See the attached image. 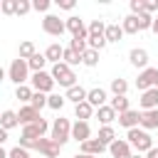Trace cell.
<instances>
[{"label": "cell", "mask_w": 158, "mask_h": 158, "mask_svg": "<svg viewBox=\"0 0 158 158\" xmlns=\"http://www.w3.org/2000/svg\"><path fill=\"white\" fill-rule=\"evenodd\" d=\"M126 141H128V146L131 148H136V153H148L151 148H153V138H151V133L148 131H143V128H128L126 131Z\"/></svg>", "instance_id": "1"}, {"label": "cell", "mask_w": 158, "mask_h": 158, "mask_svg": "<svg viewBox=\"0 0 158 158\" xmlns=\"http://www.w3.org/2000/svg\"><path fill=\"white\" fill-rule=\"evenodd\" d=\"M52 79H54V84H59V86H64V89H69V86H74L77 84V74H74V69L72 67H67L64 62H57V64H52Z\"/></svg>", "instance_id": "2"}, {"label": "cell", "mask_w": 158, "mask_h": 158, "mask_svg": "<svg viewBox=\"0 0 158 158\" xmlns=\"http://www.w3.org/2000/svg\"><path fill=\"white\" fill-rule=\"evenodd\" d=\"M57 146H64L67 141H72V123H69V118H54V123H52V136H49Z\"/></svg>", "instance_id": "3"}, {"label": "cell", "mask_w": 158, "mask_h": 158, "mask_svg": "<svg viewBox=\"0 0 158 158\" xmlns=\"http://www.w3.org/2000/svg\"><path fill=\"white\" fill-rule=\"evenodd\" d=\"M7 79H10V81H15L17 86H20V84H27V81H30L27 62H25V59H20V57H17V59H12V62H10V69H7Z\"/></svg>", "instance_id": "4"}, {"label": "cell", "mask_w": 158, "mask_h": 158, "mask_svg": "<svg viewBox=\"0 0 158 158\" xmlns=\"http://www.w3.org/2000/svg\"><path fill=\"white\" fill-rule=\"evenodd\" d=\"M30 81H32V91H40V94H52L54 89V79L49 72H35Z\"/></svg>", "instance_id": "5"}, {"label": "cell", "mask_w": 158, "mask_h": 158, "mask_svg": "<svg viewBox=\"0 0 158 158\" xmlns=\"http://www.w3.org/2000/svg\"><path fill=\"white\" fill-rule=\"evenodd\" d=\"M42 30H44L47 35H52V37H62V35L67 32L64 20H59L57 15H49V12L42 17Z\"/></svg>", "instance_id": "6"}, {"label": "cell", "mask_w": 158, "mask_h": 158, "mask_svg": "<svg viewBox=\"0 0 158 158\" xmlns=\"http://www.w3.org/2000/svg\"><path fill=\"white\" fill-rule=\"evenodd\" d=\"M64 27L72 32V37H79V40H89V32H86V25H84V20H81V17H77V15L67 17V20H64Z\"/></svg>", "instance_id": "7"}, {"label": "cell", "mask_w": 158, "mask_h": 158, "mask_svg": "<svg viewBox=\"0 0 158 158\" xmlns=\"http://www.w3.org/2000/svg\"><path fill=\"white\" fill-rule=\"evenodd\" d=\"M47 128H49V123L40 116L37 121H32V123H27V126H22V136H27V138H42L44 133H47Z\"/></svg>", "instance_id": "8"}, {"label": "cell", "mask_w": 158, "mask_h": 158, "mask_svg": "<svg viewBox=\"0 0 158 158\" xmlns=\"http://www.w3.org/2000/svg\"><path fill=\"white\" fill-rule=\"evenodd\" d=\"M35 151H40L42 158H57L59 151H62V146H57L52 138H44V136H42V138L37 141V148H35Z\"/></svg>", "instance_id": "9"}, {"label": "cell", "mask_w": 158, "mask_h": 158, "mask_svg": "<svg viewBox=\"0 0 158 158\" xmlns=\"http://www.w3.org/2000/svg\"><path fill=\"white\" fill-rule=\"evenodd\" d=\"M153 79H156V69L153 67H146L141 74H138V79H136V89L143 94V91H148V89H153Z\"/></svg>", "instance_id": "10"}, {"label": "cell", "mask_w": 158, "mask_h": 158, "mask_svg": "<svg viewBox=\"0 0 158 158\" xmlns=\"http://www.w3.org/2000/svg\"><path fill=\"white\" fill-rule=\"evenodd\" d=\"M72 138L79 141V143L89 141V138H91V126H89V121H74V123H72Z\"/></svg>", "instance_id": "11"}, {"label": "cell", "mask_w": 158, "mask_h": 158, "mask_svg": "<svg viewBox=\"0 0 158 158\" xmlns=\"http://www.w3.org/2000/svg\"><path fill=\"white\" fill-rule=\"evenodd\" d=\"M106 151V146L99 141V138H89V141H84V143H79V153H84V156H101Z\"/></svg>", "instance_id": "12"}, {"label": "cell", "mask_w": 158, "mask_h": 158, "mask_svg": "<svg viewBox=\"0 0 158 158\" xmlns=\"http://www.w3.org/2000/svg\"><path fill=\"white\" fill-rule=\"evenodd\" d=\"M109 153H111V158H131L133 156L128 141H123V138H116L114 143H109Z\"/></svg>", "instance_id": "13"}, {"label": "cell", "mask_w": 158, "mask_h": 158, "mask_svg": "<svg viewBox=\"0 0 158 158\" xmlns=\"http://www.w3.org/2000/svg\"><path fill=\"white\" fill-rule=\"evenodd\" d=\"M128 62H131L136 69H141V72H143V69L148 67V52H146L143 47H133V49L128 52Z\"/></svg>", "instance_id": "14"}, {"label": "cell", "mask_w": 158, "mask_h": 158, "mask_svg": "<svg viewBox=\"0 0 158 158\" xmlns=\"http://www.w3.org/2000/svg\"><path fill=\"white\" fill-rule=\"evenodd\" d=\"M116 121L128 131V128H136L138 126V121H141V111H136V109H128V111H123V114H118L116 116Z\"/></svg>", "instance_id": "15"}, {"label": "cell", "mask_w": 158, "mask_h": 158, "mask_svg": "<svg viewBox=\"0 0 158 158\" xmlns=\"http://www.w3.org/2000/svg\"><path fill=\"white\" fill-rule=\"evenodd\" d=\"M138 126H141L143 131H153V128H158V109L141 111V121H138Z\"/></svg>", "instance_id": "16"}, {"label": "cell", "mask_w": 158, "mask_h": 158, "mask_svg": "<svg viewBox=\"0 0 158 158\" xmlns=\"http://www.w3.org/2000/svg\"><path fill=\"white\" fill-rule=\"evenodd\" d=\"M106 89H101V86H94V89H89L86 91V101L94 106V109H99V106H104L106 104Z\"/></svg>", "instance_id": "17"}, {"label": "cell", "mask_w": 158, "mask_h": 158, "mask_svg": "<svg viewBox=\"0 0 158 158\" xmlns=\"http://www.w3.org/2000/svg\"><path fill=\"white\" fill-rule=\"evenodd\" d=\"M94 114H96V118L101 121V126H111L114 121H116V111L109 106V104H104V106H99V109H94Z\"/></svg>", "instance_id": "18"}, {"label": "cell", "mask_w": 158, "mask_h": 158, "mask_svg": "<svg viewBox=\"0 0 158 158\" xmlns=\"http://www.w3.org/2000/svg\"><path fill=\"white\" fill-rule=\"evenodd\" d=\"M138 104H141V109H143V111L158 109V89H148V91H143V94H141V99H138Z\"/></svg>", "instance_id": "19"}, {"label": "cell", "mask_w": 158, "mask_h": 158, "mask_svg": "<svg viewBox=\"0 0 158 158\" xmlns=\"http://www.w3.org/2000/svg\"><path fill=\"white\" fill-rule=\"evenodd\" d=\"M64 101H72L74 106H77V104H81V101H86V89H84V86H79V84L69 86V89H67V94H64Z\"/></svg>", "instance_id": "20"}, {"label": "cell", "mask_w": 158, "mask_h": 158, "mask_svg": "<svg viewBox=\"0 0 158 158\" xmlns=\"http://www.w3.org/2000/svg\"><path fill=\"white\" fill-rule=\"evenodd\" d=\"M37 118H40V111H35L30 104L20 106V111H17V121H20L22 126H27V123H32V121H37Z\"/></svg>", "instance_id": "21"}, {"label": "cell", "mask_w": 158, "mask_h": 158, "mask_svg": "<svg viewBox=\"0 0 158 158\" xmlns=\"http://www.w3.org/2000/svg\"><path fill=\"white\" fill-rule=\"evenodd\" d=\"M15 126H20V121H17V111H12V109H5V111L0 114V128L10 131V128H15Z\"/></svg>", "instance_id": "22"}, {"label": "cell", "mask_w": 158, "mask_h": 158, "mask_svg": "<svg viewBox=\"0 0 158 158\" xmlns=\"http://www.w3.org/2000/svg\"><path fill=\"white\" fill-rule=\"evenodd\" d=\"M62 52H64V47H62L59 42H52V44L44 49V59L52 62V64H57V62H62Z\"/></svg>", "instance_id": "23"}, {"label": "cell", "mask_w": 158, "mask_h": 158, "mask_svg": "<svg viewBox=\"0 0 158 158\" xmlns=\"http://www.w3.org/2000/svg\"><path fill=\"white\" fill-rule=\"evenodd\" d=\"M74 116H77V121H86V118L94 116V106L89 101H81V104L74 106Z\"/></svg>", "instance_id": "24"}, {"label": "cell", "mask_w": 158, "mask_h": 158, "mask_svg": "<svg viewBox=\"0 0 158 158\" xmlns=\"http://www.w3.org/2000/svg\"><path fill=\"white\" fill-rule=\"evenodd\" d=\"M121 37H123L121 25H106V30H104V40H106V44H109V42H121Z\"/></svg>", "instance_id": "25"}, {"label": "cell", "mask_w": 158, "mask_h": 158, "mask_svg": "<svg viewBox=\"0 0 158 158\" xmlns=\"http://www.w3.org/2000/svg\"><path fill=\"white\" fill-rule=\"evenodd\" d=\"M44 64H47V59H44V54H32L30 59H27V69L35 74V72H44Z\"/></svg>", "instance_id": "26"}, {"label": "cell", "mask_w": 158, "mask_h": 158, "mask_svg": "<svg viewBox=\"0 0 158 158\" xmlns=\"http://www.w3.org/2000/svg\"><path fill=\"white\" fill-rule=\"evenodd\" d=\"M121 30H123V35H136V32H138V20H136V15H126L123 22H121Z\"/></svg>", "instance_id": "27"}, {"label": "cell", "mask_w": 158, "mask_h": 158, "mask_svg": "<svg viewBox=\"0 0 158 158\" xmlns=\"http://www.w3.org/2000/svg\"><path fill=\"white\" fill-rule=\"evenodd\" d=\"M32 54H37V49H35V42H30V40H25V42H20V49H17V57L20 59H30Z\"/></svg>", "instance_id": "28"}, {"label": "cell", "mask_w": 158, "mask_h": 158, "mask_svg": "<svg viewBox=\"0 0 158 158\" xmlns=\"http://www.w3.org/2000/svg\"><path fill=\"white\" fill-rule=\"evenodd\" d=\"M111 91H114V96H126V91H128V81H126L123 77L111 79Z\"/></svg>", "instance_id": "29"}, {"label": "cell", "mask_w": 158, "mask_h": 158, "mask_svg": "<svg viewBox=\"0 0 158 158\" xmlns=\"http://www.w3.org/2000/svg\"><path fill=\"white\" fill-rule=\"evenodd\" d=\"M109 106H111L116 114H123V111H128V109H131V101H128L126 96H114V99L109 101Z\"/></svg>", "instance_id": "30"}, {"label": "cell", "mask_w": 158, "mask_h": 158, "mask_svg": "<svg viewBox=\"0 0 158 158\" xmlns=\"http://www.w3.org/2000/svg\"><path fill=\"white\" fill-rule=\"evenodd\" d=\"M96 138H99V141H101V143H104V146L109 148V143H114V141H116V131H114L111 126H101V128H99V136H96Z\"/></svg>", "instance_id": "31"}, {"label": "cell", "mask_w": 158, "mask_h": 158, "mask_svg": "<svg viewBox=\"0 0 158 158\" xmlns=\"http://www.w3.org/2000/svg\"><path fill=\"white\" fill-rule=\"evenodd\" d=\"M62 62H64L67 67H74V64H81V54H77L74 49H69V47H64V52H62Z\"/></svg>", "instance_id": "32"}, {"label": "cell", "mask_w": 158, "mask_h": 158, "mask_svg": "<svg viewBox=\"0 0 158 158\" xmlns=\"http://www.w3.org/2000/svg\"><path fill=\"white\" fill-rule=\"evenodd\" d=\"M104 30H106L104 20H91V22H89V27H86L89 37H104Z\"/></svg>", "instance_id": "33"}, {"label": "cell", "mask_w": 158, "mask_h": 158, "mask_svg": "<svg viewBox=\"0 0 158 158\" xmlns=\"http://www.w3.org/2000/svg\"><path fill=\"white\" fill-rule=\"evenodd\" d=\"M32 86H27V84H20L17 89H15V99H20V101H25V104H30V99H32Z\"/></svg>", "instance_id": "34"}, {"label": "cell", "mask_w": 158, "mask_h": 158, "mask_svg": "<svg viewBox=\"0 0 158 158\" xmlns=\"http://www.w3.org/2000/svg\"><path fill=\"white\" fill-rule=\"evenodd\" d=\"M81 64H84V67H96V64H99V52H96V49H86V52L81 54Z\"/></svg>", "instance_id": "35"}, {"label": "cell", "mask_w": 158, "mask_h": 158, "mask_svg": "<svg viewBox=\"0 0 158 158\" xmlns=\"http://www.w3.org/2000/svg\"><path fill=\"white\" fill-rule=\"evenodd\" d=\"M30 106H32L35 111H42V109L47 106V94H40V91H35V94H32V99H30Z\"/></svg>", "instance_id": "36"}, {"label": "cell", "mask_w": 158, "mask_h": 158, "mask_svg": "<svg viewBox=\"0 0 158 158\" xmlns=\"http://www.w3.org/2000/svg\"><path fill=\"white\" fill-rule=\"evenodd\" d=\"M136 20H138V32H143V30H151V25H153V15H148V12H141V15H136Z\"/></svg>", "instance_id": "37"}, {"label": "cell", "mask_w": 158, "mask_h": 158, "mask_svg": "<svg viewBox=\"0 0 158 158\" xmlns=\"http://www.w3.org/2000/svg\"><path fill=\"white\" fill-rule=\"evenodd\" d=\"M47 106L54 109V111H59L64 106V96L62 94H47Z\"/></svg>", "instance_id": "38"}, {"label": "cell", "mask_w": 158, "mask_h": 158, "mask_svg": "<svg viewBox=\"0 0 158 158\" xmlns=\"http://www.w3.org/2000/svg\"><path fill=\"white\" fill-rule=\"evenodd\" d=\"M69 49H74L77 54H84V52L89 49V44H86V40H79V37H72V42H69Z\"/></svg>", "instance_id": "39"}, {"label": "cell", "mask_w": 158, "mask_h": 158, "mask_svg": "<svg viewBox=\"0 0 158 158\" xmlns=\"http://www.w3.org/2000/svg\"><path fill=\"white\" fill-rule=\"evenodd\" d=\"M15 5H17V0H0L2 15H15Z\"/></svg>", "instance_id": "40"}, {"label": "cell", "mask_w": 158, "mask_h": 158, "mask_svg": "<svg viewBox=\"0 0 158 158\" xmlns=\"http://www.w3.org/2000/svg\"><path fill=\"white\" fill-rule=\"evenodd\" d=\"M32 10V2L30 0H17V5H15V15H27Z\"/></svg>", "instance_id": "41"}, {"label": "cell", "mask_w": 158, "mask_h": 158, "mask_svg": "<svg viewBox=\"0 0 158 158\" xmlns=\"http://www.w3.org/2000/svg\"><path fill=\"white\" fill-rule=\"evenodd\" d=\"M7 158H32V156H30V151H25V148L15 146V148H10V151H7Z\"/></svg>", "instance_id": "42"}, {"label": "cell", "mask_w": 158, "mask_h": 158, "mask_svg": "<svg viewBox=\"0 0 158 158\" xmlns=\"http://www.w3.org/2000/svg\"><path fill=\"white\" fill-rule=\"evenodd\" d=\"M49 0H32V10H37V12H47L49 10Z\"/></svg>", "instance_id": "43"}, {"label": "cell", "mask_w": 158, "mask_h": 158, "mask_svg": "<svg viewBox=\"0 0 158 158\" xmlns=\"http://www.w3.org/2000/svg\"><path fill=\"white\" fill-rule=\"evenodd\" d=\"M128 7H131V15H141L143 12V0H131Z\"/></svg>", "instance_id": "44"}, {"label": "cell", "mask_w": 158, "mask_h": 158, "mask_svg": "<svg viewBox=\"0 0 158 158\" xmlns=\"http://www.w3.org/2000/svg\"><path fill=\"white\" fill-rule=\"evenodd\" d=\"M156 10H158V0H151V2H146V0H143V12H148V15H151V12H156Z\"/></svg>", "instance_id": "45"}, {"label": "cell", "mask_w": 158, "mask_h": 158, "mask_svg": "<svg viewBox=\"0 0 158 158\" xmlns=\"http://www.w3.org/2000/svg\"><path fill=\"white\" fill-rule=\"evenodd\" d=\"M57 5H59L62 10H74L77 2H74V0H57Z\"/></svg>", "instance_id": "46"}, {"label": "cell", "mask_w": 158, "mask_h": 158, "mask_svg": "<svg viewBox=\"0 0 158 158\" xmlns=\"http://www.w3.org/2000/svg\"><path fill=\"white\" fill-rule=\"evenodd\" d=\"M146 158H158V148H156V146H153V148H151V151H148V153H146Z\"/></svg>", "instance_id": "47"}, {"label": "cell", "mask_w": 158, "mask_h": 158, "mask_svg": "<svg viewBox=\"0 0 158 158\" xmlns=\"http://www.w3.org/2000/svg\"><path fill=\"white\" fill-rule=\"evenodd\" d=\"M5 141H7V131H5V128H0V146H2Z\"/></svg>", "instance_id": "48"}, {"label": "cell", "mask_w": 158, "mask_h": 158, "mask_svg": "<svg viewBox=\"0 0 158 158\" xmlns=\"http://www.w3.org/2000/svg\"><path fill=\"white\" fill-rule=\"evenodd\" d=\"M151 30H153V32L158 35V17H153V25H151Z\"/></svg>", "instance_id": "49"}, {"label": "cell", "mask_w": 158, "mask_h": 158, "mask_svg": "<svg viewBox=\"0 0 158 158\" xmlns=\"http://www.w3.org/2000/svg\"><path fill=\"white\" fill-rule=\"evenodd\" d=\"M5 77H7V72H5L2 67H0V81H5Z\"/></svg>", "instance_id": "50"}, {"label": "cell", "mask_w": 158, "mask_h": 158, "mask_svg": "<svg viewBox=\"0 0 158 158\" xmlns=\"http://www.w3.org/2000/svg\"><path fill=\"white\" fill-rule=\"evenodd\" d=\"M72 158H96V156H84V153H77V156H72Z\"/></svg>", "instance_id": "51"}, {"label": "cell", "mask_w": 158, "mask_h": 158, "mask_svg": "<svg viewBox=\"0 0 158 158\" xmlns=\"http://www.w3.org/2000/svg\"><path fill=\"white\" fill-rule=\"evenodd\" d=\"M153 89H158V69H156V79H153Z\"/></svg>", "instance_id": "52"}, {"label": "cell", "mask_w": 158, "mask_h": 158, "mask_svg": "<svg viewBox=\"0 0 158 158\" xmlns=\"http://www.w3.org/2000/svg\"><path fill=\"white\" fill-rule=\"evenodd\" d=\"M0 158H7V151H5L2 146H0Z\"/></svg>", "instance_id": "53"}, {"label": "cell", "mask_w": 158, "mask_h": 158, "mask_svg": "<svg viewBox=\"0 0 158 158\" xmlns=\"http://www.w3.org/2000/svg\"><path fill=\"white\" fill-rule=\"evenodd\" d=\"M131 158H146V156H141V153H133V156H131Z\"/></svg>", "instance_id": "54"}, {"label": "cell", "mask_w": 158, "mask_h": 158, "mask_svg": "<svg viewBox=\"0 0 158 158\" xmlns=\"http://www.w3.org/2000/svg\"><path fill=\"white\" fill-rule=\"evenodd\" d=\"M40 158H42V156H40Z\"/></svg>", "instance_id": "55"}, {"label": "cell", "mask_w": 158, "mask_h": 158, "mask_svg": "<svg viewBox=\"0 0 158 158\" xmlns=\"http://www.w3.org/2000/svg\"><path fill=\"white\" fill-rule=\"evenodd\" d=\"M156 148H158V146H156Z\"/></svg>", "instance_id": "56"}]
</instances>
